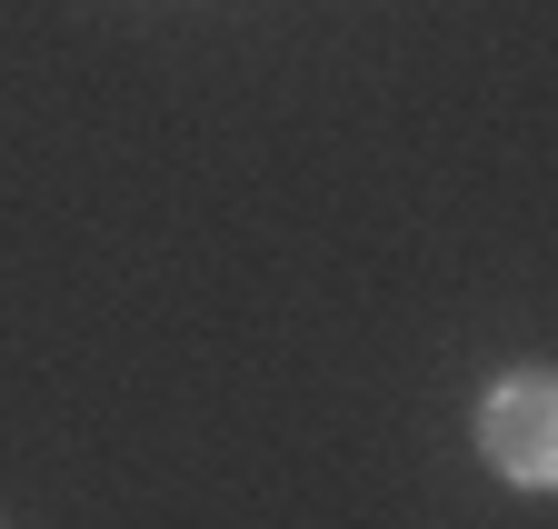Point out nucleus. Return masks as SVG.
<instances>
[{
  "instance_id": "f257e3e1",
  "label": "nucleus",
  "mask_w": 558,
  "mask_h": 529,
  "mask_svg": "<svg viewBox=\"0 0 558 529\" xmlns=\"http://www.w3.org/2000/svg\"><path fill=\"white\" fill-rule=\"evenodd\" d=\"M478 449L499 459L519 490H548L558 480V380L548 370H509L478 400Z\"/></svg>"
}]
</instances>
